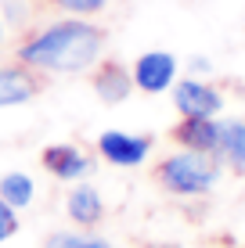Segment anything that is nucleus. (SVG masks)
<instances>
[{
	"instance_id": "obj_13",
	"label": "nucleus",
	"mask_w": 245,
	"mask_h": 248,
	"mask_svg": "<svg viewBox=\"0 0 245 248\" xmlns=\"http://www.w3.org/2000/svg\"><path fill=\"white\" fill-rule=\"evenodd\" d=\"M36 11H65V15H76V18H83V15H98L108 7V0H29Z\"/></svg>"
},
{
	"instance_id": "obj_17",
	"label": "nucleus",
	"mask_w": 245,
	"mask_h": 248,
	"mask_svg": "<svg viewBox=\"0 0 245 248\" xmlns=\"http://www.w3.org/2000/svg\"><path fill=\"white\" fill-rule=\"evenodd\" d=\"M0 44H4V22H0Z\"/></svg>"
},
{
	"instance_id": "obj_16",
	"label": "nucleus",
	"mask_w": 245,
	"mask_h": 248,
	"mask_svg": "<svg viewBox=\"0 0 245 248\" xmlns=\"http://www.w3.org/2000/svg\"><path fill=\"white\" fill-rule=\"evenodd\" d=\"M191 72H209V62L206 58H195V62H191Z\"/></svg>"
},
{
	"instance_id": "obj_2",
	"label": "nucleus",
	"mask_w": 245,
	"mask_h": 248,
	"mask_svg": "<svg viewBox=\"0 0 245 248\" xmlns=\"http://www.w3.org/2000/svg\"><path fill=\"white\" fill-rule=\"evenodd\" d=\"M155 184L170 194L180 198H195V194L213 191L220 180V158L216 155H198V151H173V155L159 158L151 169Z\"/></svg>"
},
{
	"instance_id": "obj_1",
	"label": "nucleus",
	"mask_w": 245,
	"mask_h": 248,
	"mask_svg": "<svg viewBox=\"0 0 245 248\" xmlns=\"http://www.w3.org/2000/svg\"><path fill=\"white\" fill-rule=\"evenodd\" d=\"M105 47H108V29L72 15V18H62L40 32L22 36L15 47V58L47 76H76L90 72V65L105 54Z\"/></svg>"
},
{
	"instance_id": "obj_3",
	"label": "nucleus",
	"mask_w": 245,
	"mask_h": 248,
	"mask_svg": "<svg viewBox=\"0 0 245 248\" xmlns=\"http://www.w3.org/2000/svg\"><path fill=\"white\" fill-rule=\"evenodd\" d=\"M50 87V76L36 72V68L15 62V65H0V108L25 105V101L40 97Z\"/></svg>"
},
{
	"instance_id": "obj_12",
	"label": "nucleus",
	"mask_w": 245,
	"mask_h": 248,
	"mask_svg": "<svg viewBox=\"0 0 245 248\" xmlns=\"http://www.w3.org/2000/svg\"><path fill=\"white\" fill-rule=\"evenodd\" d=\"M0 198L11 205V209H25L33 202V180L25 173H7L0 180Z\"/></svg>"
},
{
	"instance_id": "obj_6",
	"label": "nucleus",
	"mask_w": 245,
	"mask_h": 248,
	"mask_svg": "<svg viewBox=\"0 0 245 248\" xmlns=\"http://www.w3.org/2000/svg\"><path fill=\"white\" fill-rule=\"evenodd\" d=\"M133 76V87L145 90V93H163L173 87L177 79V58L170 50H148V54H141L137 62L130 68Z\"/></svg>"
},
{
	"instance_id": "obj_9",
	"label": "nucleus",
	"mask_w": 245,
	"mask_h": 248,
	"mask_svg": "<svg viewBox=\"0 0 245 248\" xmlns=\"http://www.w3.org/2000/svg\"><path fill=\"white\" fill-rule=\"evenodd\" d=\"M40 162H44V169L50 176H58V180H80V176H87L90 166H94L90 155L80 151L76 144H47Z\"/></svg>"
},
{
	"instance_id": "obj_8",
	"label": "nucleus",
	"mask_w": 245,
	"mask_h": 248,
	"mask_svg": "<svg viewBox=\"0 0 245 248\" xmlns=\"http://www.w3.org/2000/svg\"><path fill=\"white\" fill-rule=\"evenodd\" d=\"M170 140L180 144L184 151H198V155L220 158V123L216 119H180L170 130Z\"/></svg>"
},
{
	"instance_id": "obj_4",
	"label": "nucleus",
	"mask_w": 245,
	"mask_h": 248,
	"mask_svg": "<svg viewBox=\"0 0 245 248\" xmlns=\"http://www.w3.org/2000/svg\"><path fill=\"white\" fill-rule=\"evenodd\" d=\"M173 105L184 119H216L224 112V93L202 79H177Z\"/></svg>"
},
{
	"instance_id": "obj_14",
	"label": "nucleus",
	"mask_w": 245,
	"mask_h": 248,
	"mask_svg": "<svg viewBox=\"0 0 245 248\" xmlns=\"http://www.w3.org/2000/svg\"><path fill=\"white\" fill-rule=\"evenodd\" d=\"M44 248H112L101 237H90V234H50Z\"/></svg>"
},
{
	"instance_id": "obj_10",
	"label": "nucleus",
	"mask_w": 245,
	"mask_h": 248,
	"mask_svg": "<svg viewBox=\"0 0 245 248\" xmlns=\"http://www.w3.org/2000/svg\"><path fill=\"white\" fill-rule=\"evenodd\" d=\"M220 162H227L234 176H245V119L220 123Z\"/></svg>"
},
{
	"instance_id": "obj_11",
	"label": "nucleus",
	"mask_w": 245,
	"mask_h": 248,
	"mask_svg": "<svg viewBox=\"0 0 245 248\" xmlns=\"http://www.w3.org/2000/svg\"><path fill=\"white\" fill-rule=\"evenodd\" d=\"M69 216L80 227H98L101 223V216H105V202H101V194L90 184H80V187L69 191Z\"/></svg>"
},
{
	"instance_id": "obj_15",
	"label": "nucleus",
	"mask_w": 245,
	"mask_h": 248,
	"mask_svg": "<svg viewBox=\"0 0 245 248\" xmlns=\"http://www.w3.org/2000/svg\"><path fill=\"white\" fill-rule=\"evenodd\" d=\"M15 230H18V216H15V209L0 198V241H7V237H15Z\"/></svg>"
},
{
	"instance_id": "obj_5",
	"label": "nucleus",
	"mask_w": 245,
	"mask_h": 248,
	"mask_svg": "<svg viewBox=\"0 0 245 248\" xmlns=\"http://www.w3.org/2000/svg\"><path fill=\"white\" fill-rule=\"evenodd\" d=\"M151 151V137L145 133H123V130H105L98 137V155L112 166H123V169H133L148 158Z\"/></svg>"
},
{
	"instance_id": "obj_7",
	"label": "nucleus",
	"mask_w": 245,
	"mask_h": 248,
	"mask_svg": "<svg viewBox=\"0 0 245 248\" xmlns=\"http://www.w3.org/2000/svg\"><path fill=\"white\" fill-rule=\"evenodd\" d=\"M90 87H94L98 101H105V105H119L133 93V76L130 68L123 62H115V58H98L94 65H90Z\"/></svg>"
}]
</instances>
